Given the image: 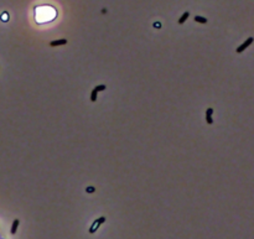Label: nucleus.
Listing matches in <instances>:
<instances>
[{
	"label": "nucleus",
	"instance_id": "7ed1b4c3",
	"mask_svg": "<svg viewBox=\"0 0 254 239\" xmlns=\"http://www.w3.org/2000/svg\"><path fill=\"white\" fill-rule=\"evenodd\" d=\"M212 114H213V108H207V109H206V123H207L208 125H212V124H213Z\"/></svg>",
	"mask_w": 254,
	"mask_h": 239
},
{
	"label": "nucleus",
	"instance_id": "39448f33",
	"mask_svg": "<svg viewBox=\"0 0 254 239\" xmlns=\"http://www.w3.org/2000/svg\"><path fill=\"white\" fill-rule=\"evenodd\" d=\"M189 16H190V13H189V11H185V13L181 15V18L178 19V21H177V22L180 24V25H182V24H185V21H186L187 19H189Z\"/></svg>",
	"mask_w": 254,
	"mask_h": 239
},
{
	"label": "nucleus",
	"instance_id": "0eeeda50",
	"mask_svg": "<svg viewBox=\"0 0 254 239\" xmlns=\"http://www.w3.org/2000/svg\"><path fill=\"white\" fill-rule=\"evenodd\" d=\"M193 20L196 22H198V24H207V19L206 18H203V16H200V15H196L193 18Z\"/></svg>",
	"mask_w": 254,
	"mask_h": 239
},
{
	"label": "nucleus",
	"instance_id": "9b49d317",
	"mask_svg": "<svg viewBox=\"0 0 254 239\" xmlns=\"http://www.w3.org/2000/svg\"><path fill=\"white\" fill-rule=\"evenodd\" d=\"M154 27H156V29H160V24H159V22H157V24L155 22V24H154Z\"/></svg>",
	"mask_w": 254,
	"mask_h": 239
},
{
	"label": "nucleus",
	"instance_id": "9d476101",
	"mask_svg": "<svg viewBox=\"0 0 254 239\" xmlns=\"http://www.w3.org/2000/svg\"><path fill=\"white\" fill-rule=\"evenodd\" d=\"M94 191H95V188H94V187H92V186H91V187H87V188H86V192H87V193H92V192H94Z\"/></svg>",
	"mask_w": 254,
	"mask_h": 239
},
{
	"label": "nucleus",
	"instance_id": "423d86ee",
	"mask_svg": "<svg viewBox=\"0 0 254 239\" xmlns=\"http://www.w3.org/2000/svg\"><path fill=\"white\" fill-rule=\"evenodd\" d=\"M19 224H20V221H19V219H15L14 222H12V225H11V229H10V233H11V234H15V233H16Z\"/></svg>",
	"mask_w": 254,
	"mask_h": 239
},
{
	"label": "nucleus",
	"instance_id": "20e7f679",
	"mask_svg": "<svg viewBox=\"0 0 254 239\" xmlns=\"http://www.w3.org/2000/svg\"><path fill=\"white\" fill-rule=\"evenodd\" d=\"M63 45H67V40L66 39H60V40H55L50 42V46L51 47H57V46H63Z\"/></svg>",
	"mask_w": 254,
	"mask_h": 239
},
{
	"label": "nucleus",
	"instance_id": "f257e3e1",
	"mask_svg": "<svg viewBox=\"0 0 254 239\" xmlns=\"http://www.w3.org/2000/svg\"><path fill=\"white\" fill-rule=\"evenodd\" d=\"M107 221V218L106 217H101V218H98V219H95L93 223H92V225H91V228H89V233L91 234H93V233H95L98 230V228L101 227L104 222Z\"/></svg>",
	"mask_w": 254,
	"mask_h": 239
},
{
	"label": "nucleus",
	"instance_id": "1a4fd4ad",
	"mask_svg": "<svg viewBox=\"0 0 254 239\" xmlns=\"http://www.w3.org/2000/svg\"><path fill=\"white\" fill-rule=\"evenodd\" d=\"M97 94H98V92L97 90H92V92H91V102H97Z\"/></svg>",
	"mask_w": 254,
	"mask_h": 239
},
{
	"label": "nucleus",
	"instance_id": "f03ea898",
	"mask_svg": "<svg viewBox=\"0 0 254 239\" xmlns=\"http://www.w3.org/2000/svg\"><path fill=\"white\" fill-rule=\"evenodd\" d=\"M253 41H254V37H248V39L245 40L242 45H240V46L237 47L236 52H237V53H242L243 51H245V50H247V48H248V47H249V46H251V45L253 43Z\"/></svg>",
	"mask_w": 254,
	"mask_h": 239
},
{
	"label": "nucleus",
	"instance_id": "6e6552de",
	"mask_svg": "<svg viewBox=\"0 0 254 239\" xmlns=\"http://www.w3.org/2000/svg\"><path fill=\"white\" fill-rule=\"evenodd\" d=\"M93 89L97 90V92H102V90H106V89H107V86H106V84H98V86H95Z\"/></svg>",
	"mask_w": 254,
	"mask_h": 239
}]
</instances>
